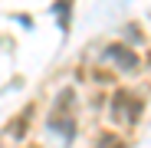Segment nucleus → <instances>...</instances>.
Here are the masks:
<instances>
[{
  "label": "nucleus",
  "mask_w": 151,
  "mask_h": 148,
  "mask_svg": "<svg viewBox=\"0 0 151 148\" xmlns=\"http://www.w3.org/2000/svg\"><path fill=\"white\" fill-rule=\"evenodd\" d=\"M138 109H141V105L135 102L132 92H115V99H112V112H115L118 122H135Z\"/></svg>",
  "instance_id": "f257e3e1"
},
{
  "label": "nucleus",
  "mask_w": 151,
  "mask_h": 148,
  "mask_svg": "<svg viewBox=\"0 0 151 148\" xmlns=\"http://www.w3.org/2000/svg\"><path fill=\"white\" fill-rule=\"evenodd\" d=\"M69 102H72V92H63V99H59V109H53V122H49V125L53 129H59L66 138H72L76 135V125H72V118H69Z\"/></svg>",
  "instance_id": "f03ea898"
},
{
  "label": "nucleus",
  "mask_w": 151,
  "mask_h": 148,
  "mask_svg": "<svg viewBox=\"0 0 151 148\" xmlns=\"http://www.w3.org/2000/svg\"><path fill=\"white\" fill-rule=\"evenodd\" d=\"M105 59H115L122 69H138V56L128 53V49H122V46H112L109 53H105Z\"/></svg>",
  "instance_id": "7ed1b4c3"
},
{
  "label": "nucleus",
  "mask_w": 151,
  "mask_h": 148,
  "mask_svg": "<svg viewBox=\"0 0 151 148\" xmlns=\"http://www.w3.org/2000/svg\"><path fill=\"white\" fill-rule=\"evenodd\" d=\"M69 4H72V0H59V4L53 7V13H59V23H63V27L69 23Z\"/></svg>",
  "instance_id": "20e7f679"
}]
</instances>
